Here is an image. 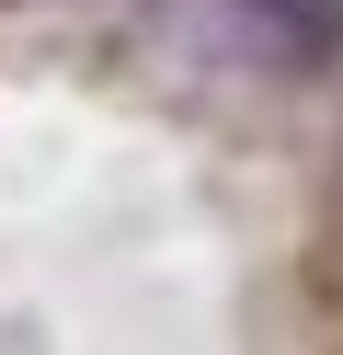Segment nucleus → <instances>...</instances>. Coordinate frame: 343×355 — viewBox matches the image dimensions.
<instances>
[{
    "instance_id": "obj_1",
    "label": "nucleus",
    "mask_w": 343,
    "mask_h": 355,
    "mask_svg": "<svg viewBox=\"0 0 343 355\" xmlns=\"http://www.w3.org/2000/svg\"><path fill=\"white\" fill-rule=\"evenodd\" d=\"M206 24V46L229 58H274V69H320L343 58V0H183Z\"/></svg>"
}]
</instances>
